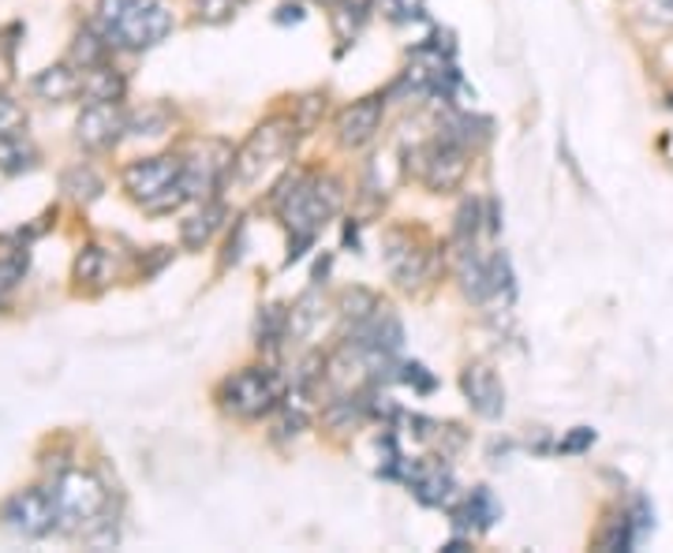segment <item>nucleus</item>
Listing matches in <instances>:
<instances>
[{
    "label": "nucleus",
    "instance_id": "f257e3e1",
    "mask_svg": "<svg viewBox=\"0 0 673 553\" xmlns=\"http://www.w3.org/2000/svg\"><path fill=\"white\" fill-rule=\"evenodd\" d=\"M281 221L288 224L293 235H315L322 232V224L336 217L344 206V184L336 176H322V172H288L285 180L270 195Z\"/></svg>",
    "mask_w": 673,
    "mask_h": 553
},
{
    "label": "nucleus",
    "instance_id": "f03ea898",
    "mask_svg": "<svg viewBox=\"0 0 673 553\" xmlns=\"http://www.w3.org/2000/svg\"><path fill=\"white\" fill-rule=\"evenodd\" d=\"M94 26L121 49H153L172 34L166 0H98Z\"/></svg>",
    "mask_w": 673,
    "mask_h": 553
},
{
    "label": "nucleus",
    "instance_id": "7ed1b4c3",
    "mask_svg": "<svg viewBox=\"0 0 673 553\" xmlns=\"http://www.w3.org/2000/svg\"><path fill=\"white\" fill-rule=\"evenodd\" d=\"M49 489L57 505V531L64 534H83L90 523L109 512V489L94 471L64 468Z\"/></svg>",
    "mask_w": 673,
    "mask_h": 553
},
{
    "label": "nucleus",
    "instance_id": "20e7f679",
    "mask_svg": "<svg viewBox=\"0 0 673 553\" xmlns=\"http://www.w3.org/2000/svg\"><path fill=\"white\" fill-rule=\"evenodd\" d=\"M285 401V382L270 367H240L236 375L217 385V404L229 412L232 419L254 423L274 415Z\"/></svg>",
    "mask_w": 673,
    "mask_h": 553
},
{
    "label": "nucleus",
    "instance_id": "39448f33",
    "mask_svg": "<svg viewBox=\"0 0 673 553\" xmlns=\"http://www.w3.org/2000/svg\"><path fill=\"white\" fill-rule=\"evenodd\" d=\"M296 135H299L296 116H270V120H262L259 128L248 135V142L236 150L232 176L240 180V184H254L262 172H270L274 165H281V161L293 158Z\"/></svg>",
    "mask_w": 673,
    "mask_h": 553
},
{
    "label": "nucleus",
    "instance_id": "423d86ee",
    "mask_svg": "<svg viewBox=\"0 0 673 553\" xmlns=\"http://www.w3.org/2000/svg\"><path fill=\"white\" fill-rule=\"evenodd\" d=\"M408 172L420 180L426 192L449 195V192H457L464 184V176H468V150H464L460 142L438 135V139L412 147V153H408Z\"/></svg>",
    "mask_w": 673,
    "mask_h": 553
},
{
    "label": "nucleus",
    "instance_id": "0eeeda50",
    "mask_svg": "<svg viewBox=\"0 0 673 553\" xmlns=\"http://www.w3.org/2000/svg\"><path fill=\"white\" fill-rule=\"evenodd\" d=\"M0 523L20 539H42L57 528V505H53L49 486H26L4 497L0 505Z\"/></svg>",
    "mask_w": 673,
    "mask_h": 553
},
{
    "label": "nucleus",
    "instance_id": "6e6552de",
    "mask_svg": "<svg viewBox=\"0 0 673 553\" xmlns=\"http://www.w3.org/2000/svg\"><path fill=\"white\" fill-rule=\"evenodd\" d=\"M232 147L221 139H206V142H195V150L184 158V187L191 198L206 203L217 187H221L225 172H232Z\"/></svg>",
    "mask_w": 673,
    "mask_h": 553
},
{
    "label": "nucleus",
    "instance_id": "1a4fd4ad",
    "mask_svg": "<svg viewBox=\"0 0 673 553\" xmlns=\"http://www.w3.org/2000/svg\"><path fill=\"white\" fill-rule=\"evenodd\" d=\"M386 266L400 288H415L434 277V251L408 229H393L386 235Z\"/></svg>",
    "mask_w": 673,
    "mask_h": 553
},
{
    "label": "nucleus",
    "instance_id": "9d476101",
    "mask_svg": "<svg viewBox=\"0 0 673 553\" xmlns=\"http://www.w3.org/2000/svg\"><path fill=\"white\" fill-rule=\"evenodd\" d=\"M180 180H184V158H176V153L142 158V161H132V165L124 169V187L139 206L161 198L169 187H176Z\"/></svg>",
    "mask_w": 673,
    "mask_h": 553
},
{
    "label": "nucleus",
    "instance_id": "9b49d317",
    "mask_svg": "<svg viewBox=\"0 0 673 553\" xmlns=\"http://www.w3.org/2000/svg\"><path fill=\"white\" fill-rule=\"evenodd\" d=\"M127 135V108L121 102H87L76 120V142L90 153L113 150Z\"/></svg>",
    "mask_w": 673,
    "mask_h": 553
},
{
    "label": "nucleus",
    "instance_id": "f8f14e48",
    "mask_svg": "<svg viewBox=\"0 0 673 553\" xmlns=\"http://www.w3.org/2000/svg\"><path fill=\"white\" fill-rule=\"evenodd\" d=\"M381 116H386V97H378V94L344 105L341 113H336V139H341V147H349V150L370 147L381 131Z\"/></svg>",
    "mask_w": 673,
    "mask_h": 553
},
{
    "label": "nucleus",
    "instance_id": "ddd939ff",
    "mask_svg": "<svg viewBox=\"0 0 673 553\" xmlns=\"http://www.w3.org/2000/svg\"><path fill=\"white\" fill-rule=\"evenodd\" d=\"M460 389L479 419H498L505 412V385L487 362H468L460 375Z\"/></svg>",
    "mask_w": 673,
    "mask_h": 553
},
{
    "label": "nucleus",
    "instance_id": "4468645a",
    "mask_svg": "<svg viewBox=\"0 0 673 553\" xmlns=\"http://www.w3.org/2000/svg\"><path fill=\"white\" fill-rule=\"evenodd\" d=\"M404 479L412 486V494L420 497V505H431V509L434 505H445L453 497V489H457V479H453L449 464L438 457H423L404 464Z\"/></svg>",
    "mask_w": 673,
    "mask_h": 553
},
{
    "label": "nucleus",
    "instance_id": "2eb2a0df",
    "mask_svg": "<svg viewBox=\"0 0 673 553\" xmlns=\"http://www.w3.org/2000/svg\"><path fill=\"white\" fill-rule=\"evenodd\" d=\"M31 94L49 105H64L71 97H83V71H76V65L45 68L31 79Z\"/></svg>",
    "mask_w": 673,
    "mask_h": 553
},
{
    "label": "nucleus",
    "instance_id": "dca6fc26",
    "mask_svg": "<svg viewBox=\"0 0 673 553\" xmlns=\"http://www.w3.org/2000/svg\"><path fill=\"white\" fill-rule=\"evenodd\" d=\"M225 217H229L225 203H217V198H206V203L198 206V210L191 214L184 224H180V243H184L187 251H203L206 243L214 240V232L225 224Z\"/></svg>",
    "mask_w": 673,
    "mask_h": 553
},
{
    "label": "nucleus",
    "instance_id": "f3484780",
    "mask_svg": "<svg viewBox=\"0 0 673 553\" xmlns=\"http://www.w3.org/2000/svg\"><path fill=\"white\" fill-rule=\"evenodd\" d=\"M498 516H502V505L494 502V494L487 486H476L464 497L460 509H453V523H457V531H487L494 528Z\"/></svg>",
    "mask_w": 673,
    "mask_h": 553
},
{
    "label": "nucleus",
    "instance_id": "a211bd4d",
    "mask_svg": "<svg viewBox=\"0 0 673 553\" xmlns=\"http://www.w3.org/2000/svg\"><path fill=\"white\" fill-rule=\"evenodd\" d=\"M127 79L113 65H98L83 71V97L87 102H124Z\"/></svg>",
    "mask_w": 673,
    "mask_h": 553
},
{
    "label": "nucleus",
    "instance_id": "6ab92c4d",
    "mask_svg": "<svg viewBox=\"0 0 673 553\" xmlns=\"http://www.w3.org/2000/svg\"><path fill=\"white\" fill-rule=\"evenodd\" d=\"M363 415H367V404H363L360 393H336L333 401H326V407H322V423L336 434L356 430V426L363 423Z\"/></svg>",
    "mask_w": 673,
    "mask_h": 553
},
{
    "label": "nucleus",
    "instance_id": "aec40b11",
    "mask_svg": "<svg viewBox=\"0 0 673 553\" xmlns=\"http://www.w3.org/2000/svg\"><path fill=\"white\" fill-rule=\"evenodd\" d=\"M438 135L460 142L464 150H476L490 139V120H483V116H471V113H453V116H445Z\"/></svg>",
    "mask_w": 673,
    "mask_h": 553
},
{
    "label": "nucleus",
    "instance_id": "412c9836",
    "mask_svg": "<svg viewBox=\"0 0 673 553\" xmlns=\"http://www.w3.org/2000/svg\"><path fill=\"white\" fill-rule=\"evenodd\" d=\"M38 165V150L26 135H4L0 139V172L4 176H23Z\"/></svg>",
    "mask_w": 673,
    "mask_h": 553
},
{
    "label": "nucleus",
    "instance_id": "4be33fe9",
    "mask_svg": "<svg viewBox=\"0 0 673 553\" xmlns=\"http://www.w3.org/2000/svg\"><path fill=\"white\" fill-rule=\"evenodd\" d=\"M109 49H113V42L105 38L102 31H98L94 23L83 26V31L76 34V42H71V65L76 68H98V65H105V57H109Z\"/></svg>",
    "mask_w": 673,
    "mask_h": 553
},
{
    "label": "nucleus",
    "instance_id": "5701e85b",
    "mask_svg": "<svg viewBox=\"0 0 673 553\" xmlns=\"http://www.w3.org/2000/svg\"><path fill=\"white\" fill-rule=\"evenodd\" d=\"M60 187H64V192H68L71 198H76L79 206H90L94 198H102L105 180L98 176V172L90 169V165H71V169L60 176Z\"/></svg>",
    "mask_w": 673,
    "mask_h": 553
},
{
    "label": "nucleus",
    "instance_id": "b1692460",
    "mask_svg": "<svg viewBox=\"0 0 673 553\" xmlns=\"http://www.w3.org/2000/svg\"><path fill=\"white\" fill-rule=\"evenodd\" d=\"M322 322V299L315 292L299 296L293 307H288V341H304L315 333V325Z\"/></svg>",
    "mask_w": 673,
    "mask_h": 553
},
{
    "label": "nucleus",
    "instance_id": "393cba45",
    "mask_svg": "<svg viewBox=\"0 0 673 553\" xmlns=\"http://www.w3.org/2000/svg\"><path fill=\"white\" fill-rule=\"evenodd\" d=\"M254 337H259V348L277 352L281 341H288V311L281 303L262 307L259 325H254Z\"/></svg>",
    "mask_w": 673,
    "mask_h": 553
},
{
    "label": "nucleus",
    "instance_id": "a878e982",
    "mask_svg": "<svg viewBox=\"0 0 673 553\" xmlns=\"http://www.w3.org/2000/svg\"><path fill=\"white\" fill-rule=\"evenodd\" d=\"M330 23H333L336 38L352 42L363 31V23H367V4H356V0H333Z\"/></svg>",
    "mask_w": 673,
    "mask_h": 553
},
{
    "label": "nucleus",
    "instance_id": "bb28decb",
    "mask_svg": "<svg viewBox=\"0 0 673 553\" xmlns=\"http://www.w3.org/2000/svg\"><path fill=\"white\" fill-rule=\"evenodd\" d=\"M109 277V251L98 247V243H87L76 258V280L79 285H102Z\"/></svg>",
    "mask_w": 673,
    "mask_h": 553
},
{
    "label": "nucleus",
    "instance_id": "cd10ccee",
    "mask_svg": "<svg viewBox=\"0 0 673 553\" xmlns=\"http://www.w3.org/2000/svg\"><path fill=\"white\" fill-rule=\"evenodd\" d=\"M172 124L166 105H147L142 113H127V135H166Z\"/></svg>",
    "mask_w": 673,
    "mask_h": 553
},
{
    "label": "nucleus",
    "instance_id": "c85d7f7f",
    "mask_svg": "<svg viewBox=\"0 0 673 553\" xmlns=\"http://www.w3.org/2000/svg\"><path fill=\"white\" fill-rule=\"evenodd\" d=\"M636 520H632V512H621V516H614L611 523H606V531L598 534V546L603 550H629L632 542H636Z\"/></svg>",
    "mask_w": 673,
    "mask_h": 553
},
{
    "label": "nucleus",
    "instance_id": "c756f323",
    "mask_svg": "<svg viewBox=\"0 0 673 553\" xmlns=\"http://www.w3.org/2000/svg\"><path fill=\"white\" fill-rule=\"evenodd\" d=\"M191 8H195L198 23L217 26V23H229L232 15L243 8V0H191Z\"/></svg>",
    "mask_w": 673,
    "mask_h": 553
},
{
    "label": "nucleus",
    "instance_id": "7c9ffc66",
    "mask_svg": "<svg viewBox=\"0 0 673 553\" xmlns=\"http://www.w3.org/2000/svg\"><path fill=\"white\" fill-rule=\"evenodd\" d=\"M79 539H83V546H90V550H113L116 542H121V528H116V520L105 512L102 520L90 523V528L79 534Z\"/></svg>",
    "mask_w": 673,
    "mask_h": 553
},
{
    "label": "nucleus",
    "instance_id": "2f4dec72",
    "mask_svg": "<svg viewBox=\"0 0 673 553\" xmlns=\"http://www.w3.org/2000/svg\"><path fill=\"white\" fill-rule=\"evenodd\" d=\"M26 247H15V251H8V255H0V296L4 292H12L15 285L26 277Z\"/></svg>",
    "mask_w": 673,
    "mask_h": 553
},
{
    "label": "nucleus",
    "instance_id": "473e14b6",
    "mask_svg": "<svg viewBox=\"0 0 673 553\" xmlns=\"http://www.w3.org/2000/svg\"><path fill=\"white\" fill-rule=\"evenodd\" d=\"M378 307V296L375 292H367V288H349V292L341 296V314L349 322H360V319H367L370 311Z\"/></svg>",
    "mask_w": 673,
    "mask_h": 553
},
{
    "label": "nucleus",
    "instance_id": "72a5a7b5",
    "mask_svg": "<svg viewBox=\"0 0 673 553\" xmlns=\"http://www.w3.org/2000/svg\"><path fill=\"white\" fill-rule=\"evenodd\" d=\"M23 128H26V108L12 94H0V139L4 135H23Z\"/></svg>",
    "mask_w": 673,
    "mask_h": 553
},
{
    "label": "nucleus",
    "instance_id": "f704fd0d",
    "mask_svg": "<svg viewBox=\"0 0 673 553\" xmlns=\"http://www.w3.org/2000/svg\"><path fill=\"white\" fill-rule=\"evenodd\" d=\"M381 8L393 23H408L423 15V0H381Z\"/></svg>",
    "mask_w": 673,
    "mask_h": 553
},
{
    "label": "nucleus",
    "instance_id": "c9c22d12",
    "mask_svg": "<svg viewBox=\"0 0 673 553\" xmlns=\"http://www.w3.org/2000/svg\"><path fill=\"white\" fill-rule=\"evenodd\" d=\"M591 446H595V430H588V426H577V430H572L566 441H558V452H584Z\"/></svg>",
    "mask_w": 673,
    "mask_h": 553
},
{
    "label": "nucleus",
    "instance_id": "e433bc0d",
    "mask_svg": "<svg viewBox=\"0 0 673 553\" xmlns=\"http://www.w3.org/2000/svg\"><path fill=\"white\" fill-rule=\"evenodd\" d=\"M400 370H404V375H400V378H404L408 385L420 389V393H431V389H434V378L426 375L423 362H404V367H400Z\"/></svg>",
    "mask_w": 673,
    "mask_h": 553
},
{
    "label": "nucleus",
    "instance_id": "4c0bfd02",
    "mask_svg": "<svg viewBox=\"0 0 673 553\" xmlns=\"http://www.w3.org/2000/svg\"><path fill=\"white\" fill-rule=\"evenodd\" d=\"M322 4H333V0H322Z\"/></svg>",
    "mask_w": 673,
    "mask_h": 553
}]
</instances>
